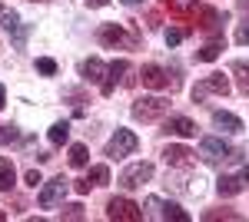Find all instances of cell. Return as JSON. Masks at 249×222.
<instances>
[{
  "instance_id": "8fae6325",
  "label": "cell",
  "mask_w": 249,
  "mask_h": 222,
  "mask_svg": "<svg viewBox=\"0 0 249 222\" xmlns=\"http://www.w3.org/2000/svg\"><path fill=\"white\" fill-rule=\"evenodd\" d=\"M199 153H203V159H206V163H223V159H230V156H232V149L226 146L219 136H203Z\"/></svg>"
},
{
  "instance_id": "52a82bcc",
  "label": "cell",
  "mask_w": 249,
  "mask_h": 222,
  "mask_svg": "<svg viewBox=\"0 0 249 222\" xmlns=\"http://www.w3.org/2000/svg\"><path fill=\"white\" fill-rule=\"evenodd\" d=\"M150 179H153V163H133V166H126L120 172V186L123 189H140Z\"/></svg>"
},
{
  "instance_id": "f1b7e54d",
  "label": "cell",
  "mask_w": 249,
  "mask_h": 222,
  "mask_svg": "<svg viewBox=\"0 0 249 222\" xmlns=\"http://www.w3.org/2000/svg\"><path fill=\"white\" fill-rule=\"evenodd\" d=\"M63 219H83V205H80V203L63 205Z\"/></svg>"
},
{
  "instance_id": "4316f807",
  "label": "cell",
  "mask_w": 249,
  "mask_h": 222,
  "mask_svg": "<svg viewBox=\"0 0 249 222\" xmlns=\"http://www.w3.org/2000/svg\"><path fill=\"white\" fill-rule=\"evenodd\" d=\"M163 37H166V47H179V43H183V37H186V30H176V27H170Z\"/></svg>"
},
{
  "instance_id": "ac0fdd59",
  "label": "cell",
  "mask_w": 249,
  "mask_h": 222,
  "mask_svg": "<svg viewBox=\"0 0 249 222\" xmlns=\"http://www.w3.org/2000/svg\"><path fill=\"white\" fill-rule=\"evenodd\" d=\"M196 3L199 0H163V7L170 10L173 17H190L193 10H196Z\"/></svg>"
},
{
  "instance_id": "30bf717a",
  "label": "cell",
  "mask_w": 249,
  "mask_h": 222,
  "mask_svg": "<svg viewBox=\"0 0 249 222\" xmlns=\"http://www.w3.org/2000/svg\"><path fill=\"white\" fill-rule=\"evenodd\" d=\"M140 76H143V86H150V90H170V86H176V80H170V73L163 67H156V63H146L140 70Z\"/></svg>"
},
{
  "instance_id": "4dcf8cb0",
  "label": "cell",
  "mask_w": 249,
  "mask_h": 222,
  "mask_svg": "<svg viewBox=\"0 0 249 222\" xmlns=\"http://www.w3.org/2000/svg\"><path fill=\"white\" fill-rule=\"evenodd\" d=\"M40 183H43V176H40L37 169H30V172H27V186H34V189H37Z\"/></svg>"
},
{
  "instance_id": "1f68e13d",
  "label": "cell",
  "mask_w": 249,
  "mask_h": 222,
  "mask_svg": "<svg viewBox=\"0 0 249 222\" xmlns=\"http://www.w3.org/2000/svg\"><path fill=\"white\" fill-rule=\"evenodd\" d=\"M73 189H77L80 196H87V192H90V189H93V186L87 183V179H80V183H77V186H73Z\"/></svg>"
},
{
  "instance_id": "3957f363",
  "label": "cell",
  "mask_w": 249,
  "mask_h": 222,
  "mask_svg": "<svg viewBox=\"0 0 249 222\" xmlns=\"http://www.w3.org/2000/svg\"><path fill=\"white\" fill-rule=\"evenodd\" d=\"M136 149H140V139H136V133L130 130H116V136L107 143V156L110 159H123V156H133Z\"/></svg>"
},
{
  "instance_id": "83f0119b",
  "label": "cell",
  "mask_w": 249,
  "mask_h": 222,
  "mask_svg": "<svg viewBox=\"0 0 249 222\" xmlns=\"http://www.w3.org/2000/svg\"><path fill=\"white\" fill-rule=\"evenodd\" d=\"M37 70L43 76H53V73H57V63H53L50 56H40V60H37Z\"/></svg>"
},
{
  "instance_id": "d6986e66",
  "label": "cell",
  "mask_w": 249,
  "mask_h": 222,
  "mask_svg": "<svg viewBox=\"0 0 249 222\" xmlns=\"http://www.w3.org/2000/svg\"><path fill=\"white\" fill-rule=\"evenodd\" d=\"M14 179H17V172H14V163L0 156V192H10V189H14Z\"/></svg>"
},
{
  "instance_id": "d590c367",
  "label": "cell",
  "mask_w": 249,
  "mask_h": 222,
  "mask_svg": "<svg viewBox=\"0 0 249 222\" xmlns=\"http://www.w3.org/2000/svg\"><path fill=\"white\" fill-rule=\"evenodd\" d=\"M3 219H7V212H3V209H0V222H3Z\"/></svg>"
},
{
  "instance_id": "6da1fadb",
  "label": "cell",
  "mask_w": 249,
  "mask_h": 222,
  "mask_svg": "<svg viewBox=\"0 0 249 222\" xmlns=\"http://www.w3.org/2000/svg\"><path fill=\"white\" fill-rule=\"evenodd\" d=\"M170 110V100L166 96H143L133 103V120H143V123H153L160 116H166Z\"/></svg>"
},
{
  "instance_id": "44dd1931",
  "label": "cell",
  "mask_w": 249,
  "mask_h": 222,
  "mask_svg": "<svg viewBox=\"0 0 249 222\" xmlns=\"http://www.w3.org/2000/svg\"><path fill=\"white\" fill-rule=\"evenodd\" d=\"M67 139H70V123H67V120L53 123V126H50V143H53V146H63Z\"/></svg>"
},
{
  "instance_id": "277c9868",
  "label": "cell",
  "mask_w": 249,
  "mask_h": 222,
  "mask_svg": "<svg viewBox=\"0 0 249 222\" xmlns=\"http://www.w3.org/2000/svg\"><path fill=\"white\" fill-rule=\"evenodd\" d=\"M0 23H3L7 37L14 40V47H17V50H23V47H27V37H30V27H23V23H20V14H17V10H0Z\"/></svg>"
},
{
  "instance_id": "7c38bea8",
  "label": "cell",
  "mask_w": 249,
  "mask_h": 222,
  "mask_svg": "<svg viewBox=\"0 0 249 222\" xmlns=\"http://www.w3.org/2000/svg\"><path fill=\"white\" fill-rule=\"evenodd\" d=\"M126 70H130V63H126V60H113V63L107 67V76H103V83H100V93H103V96H110V93L116 90V83H120V76L126 73Z\"/></svg>"
},
{
  "instance_id": "d4e9b609",
  "label": "cell",
  "mask_w": 249,
  "mask_h": 222,
  "mask_svg": "<svg viewBox=\"0 0 249 222\" xmlns=\"http://www.w3.org/2000/svg\"><path fill=\"white\" fill-rule=\"evenodd\" d=\"M87 183L90 186H107L110 183V169L107 166H93L90 172H87Z\"/></svg>"
},
{
  "instance_id": "7a4b0ae2",
  "label": "cell",
  "mask_w": 249,
  "mask_h": 222,
  "mask_svg": "<svg viewBox=\"0 0 249 222\" xmlns=\"http://www.w3.org/2000/svg\"><path fill=\"white\" fill-rule=\"evenodd\" d=\"M96 40H100L103 47H110V50H116V47H136V37L123 30V23H100Z\"/></svg>"
},
{
  "instance_id": "5b68a950",
  "label": "cell",
  "mask_w": 249,
  "mask_h": 222,
  "mask_svg": "<svg viewBox=\"0 0 249 222\" xmlns=\"http://www.w3.org/2000/svg\"><path fill=\"white\" fill-rule=\"evenodd\" d=\"M67 192H70V179H67V176L50 179V183L43 186V192H40V209H57Z\"/></svg>"
},
{
  "instance_id": "836d02e7",
  "label": "cell",
  "mask_w": 249,
  "mask_h": 222,
  "mask_svg": "<svg viewBox=\"0 0 249 222\" xmlns=\"http://www.w3.org/2000/svg\"><path fill=\"white\" fill-rule=\"evenodd\" d=\"M110 0H87V7H107Z\"/></svg>"
},
{
  "instance_id": "ffe728a7",
  "label": "cell",
  "mask_w": 249,
  "mask_h": 222,
  "mask_svg": "<svg viewBox=\"0 0 249 222\" xmlns=\"http://www.w3.org/2000/svg\"><path fill=\"white\" fill-rule=\"evenodd\" d=\"M160 219H173V222H190V212L186 209H179L176 203H163L160 209Z\"/></svg>"
},
{
  "instance_id": "ba28073f",
  "label": "cell",
  "mask_w": 249,
  "mask_h": 222,
  "mask_svg": "<svg viewBox=\"0 0 249 222\" xmlns=\"http://www.w3.org/2000/svg\"><path fill=\"white\" fill-rule=\"evenodd\" d=\"M249 186V163L239 172H226V176H219V183H216V189H219V196H236V192H243Z\"/></svg>"
},
{
  "instance_id": "4fadbf2b",
  "label": "cell",
  "mask_w": 249,
  "mask_h": 222,
  "mask_svg": "<svg viewBox=\"0 0 249 222\" xmlns=\"http://www.w3.org/2000/svg\"><path fill=\"white\" fill-rule=\"evenodd\" d=\"M163 130L170 133V136H196V123H193L190 116H170L166 123H163Z\"/></svg>"
},
{
  "instance_id": "f546056e",
  "label": "cell",
  "mask_w": 249,
  "mask_h": 222,
  "mask_svg": "<svg viewBox=\"0 0 249 222\" xmlns=\"http://www.w3.org/2000/svg\"><path fill=\"white\" fill-rule=\"evenodd\" d=\"M236 43H249V20L236 27Z\"/></svg>"
},
{
  "instance_id": "7402d4cb",
  "label": "cell",
  "mask_w": 249,
  "mask_h": 222,
  "mask_svg": "<svg viewBox=\"0 0 249 222\" xmlns=\"http://www.w3.org/2000/svg\"><path fill=\"white\" fill-rule=\"evenodd\" d=\"M87 163H90V153H87V146H83V143H73V146H70V166L83 169Z\"/></svg>"
},
{
  "instance_id": "603a6c76",
  "label": "cell",
  "mask_w": 249,
  "mask_h": 222,
  "mask_svg": "<svg viewBox=\"0 0 249 222\" xmlns=\"http://www.w3.org/2000/svg\"><path fill=\"white\" fill-rule=\"evenodd\" d=\"M219 50H223V40H210L199 53H196V60H203V63H213L216 56H219Z\"/></svg>"
},
{
  "instance_id": "e575fe53",
  "label": "cell",
  "mask_w": 249,
  "mask_h": 222,
  "mask_svg": "<svg viewBox=\"0 0 249 222\" xmlns=\"http://www.w3.org/2000/svg\"><path fill=\"white\" fill-rule=\"evenodd\" d=\"M120 3H126V7H136V3H143V0H120Z\"/></svg>"
},
{
  "instance_id": "9a60e30c",
  "label": "cell",
  "mask_w": 249,
  "mask_h": 222,
  "mask_svg": "<svg viewBox=\"0 0 249 222\" xmlns=\"http://www.w3.org/2000/svg\"><path fill=\"white\" fill-rule=\"evenodd\" d=\"M80 73H83V80H87V83H103V73H107V67H103L96 56H90V60H83Z\"/></svg>"
},
{
  "instance_id": "8992f818",
  "label": "cell",
  "mask_w": 249,
  "mask_h": 222,
  "mask_svg": "<svg viewBox=\"0 0 249 222\" xmlns=\"http://www.w3.org/2000/svg\"><path fill=\"white\" fill-rule=\"evenodd\" d=\"M107 219L113 222H140L143 219V209L130 199H110L107 203Z\"/></svg>"
},
{
  "instance_id": "5bb4252c",
  "label": "cell",
  "mask_w": 249,
  "mask_h": 222,
  "mask_svg": "<svg viewBox=\"0 0 249 222\" xmlns=\"http://www.w3.org/2000/svg\"><path fill=\"white\" fill-rule=\"evenodd\" d=\"M213 126L223 130V133H243V120L232 116V113H226V110H216L213 113Z\"/></svg>"
},
{
  "instance_id": "484cf974",
  "label": "cell",
  "mask_w": 249,
  "mask_h": 222,
  "mask_svg": "<svg viewBox=\"0 0 249 222\" xmlns=\"http://www.w3.org/2000/svg\"><path fill=\"white\" fill-rule=\"evenodd\" d=\"M14 139H20L17 126H0V146H7V143H14Z\"/></svg>"
},
{
  "instance_id": "cb8c5ba5",
  "label": "cell",
  "mask_w": 249,
  "mask_h": 222,
  "mask_svg": "<svg viewBox=\"0 0 249 222\" xmlns=\"http://www.w3.org/2000/svg\"><path fill=\"white\" fill-rule=\"evenodd\" d=\"M232 73H236V80H239V90L249 96V63H246V60L232 63Z\"/></svg>"
},
{
  "instance_id": "2e32d148",
  "label": "cell",
  "mask_w": 249,
  "mask_h": 222,
  "mask_svg": "<svg viewBox=\"0 0 249 222\" xmlns=\"http://www.w3.org/2000/svg\"><path fill=\"white\" fill-rule=\"evenodd\" d=\"M190 156H193V153L186 146H166V149H163V159H166L170 166H186Z\"/></svg>"
},
{
  "instance_id": "9c48e42d",
  "label": "cell",
  "mask_w": 249,
  "mask_h": 222,
  "mask_svg": "<svg viewBox=\"0 0 249 222\" xmlns=\"http://www.w3.org/2000/svg\"><path fill=\"white\" fill-rule=\"evenodd\" d=\"M206 93H219V96H226V93H230V80H226L223 73H210L206 80H199V83L193 86V100L199 103Z\"/></svg>"
},
{
  "instance_id": "d6a6232c",
  "label": "cell",
  "mask_w": 249,
  "mask_h": 222,
  "mask_svg": "<svg viewBox=\"0 0 249 222\" xmlns=\"http://www.w3.org/2000/svg\"><path fill=\"white\" fill-rule=\"evenodd\" d=\"M7 106V90H3V83H0V110Z\"/></svg>"
},
{
  "instance_id": "e0dca14e",
  "label": "cell",
  "mask_w": 249,
  "mask_h": 222,
  "mask_svg": "<svg viewBox=\"0 0 249 222\" xmlns=\"http://www.w3.org/2000/svg\"><path fill=\"white\" fill-rule=\"evenodd\" d=\"M223 14H219V10H213V7H206V10H203V23H199V30H203V34H216V30H219V27H223Z\"/></svg>"
}]
</instances>
